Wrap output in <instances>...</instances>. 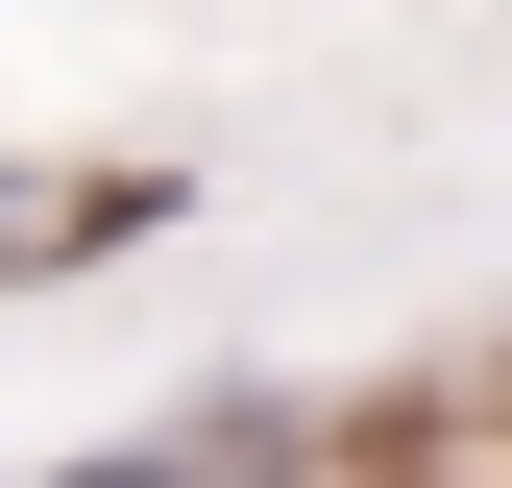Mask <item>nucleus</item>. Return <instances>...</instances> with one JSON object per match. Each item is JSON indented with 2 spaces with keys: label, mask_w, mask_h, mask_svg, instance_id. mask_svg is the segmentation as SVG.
<instances>
[{
  "label": "nucleus",
  "mask_w": 512,
  "mask_h": 488,
  "mask_svg": "<svg viewBox=\"0 0 512 488\" xmlns=\"http://www.w3.org/2000/svg\"><path fill=\"white\" fill-rule=\"evenodd\" d=\"M74 488H171V464H74Z\"/></svg>",
  "instance_id": "obj_1"
}]
</instances>
